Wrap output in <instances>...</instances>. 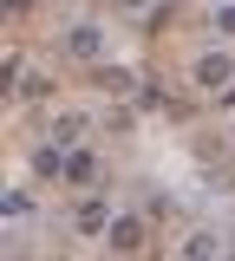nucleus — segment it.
Returning <instances> with one entry per match:
<instances>
[{"label":"nucleus","mask_w":235,"mask_h":261,"mask_svg":"<svg viewBox=\"0 0 235 261\" xmlns=\"http://www.w3.org/2000/svg\"><path fill=\"white\" fill-rule=\"evenodd\" d=\"M27 7H33V0H7V13H27Z\"/></svg>","instance_id":"9d476101"},{"label":"nucleus","mask_w":235,"mask_h":261,"mask_svg":"<svg viewBox=\"0 0 235 261\" xmlns=\"http://www.w3.org/2000/svg\"><path fill=\"white\" fill-rule=\"evenodd\" d=\"M98 79H105V85H111V92H131V72H124V65H105Z\"/></svg>","instance_id":"6e6552de"},{"label":"nucleus","mask_w":235,"mask_h":261,"mask_svg":"<svg viewBox=\"0 0 235 261\" xmlns=\"http://www.w3.org/2000/svg\"><path fill=\"white\" fill-rule=\"evenodd\" d=\"M66 53H72V59H98V53H105V27L79 20V27L66 33Z\"/></svg>","instance_id":"7ed1b4c3"},{"label":"nucleus","mask_w":235,"mask_h":261,"mask_svg":"<svg viewBox=\"0 0 235 261\" xmlns=\"http://www.w3.org/2000/svg\"><path fill=\"white\" fill-rule=\"evenodd\" d=\"M72 222H79V235H98V228H111V202H105V196H85Z\"/></svg>","instance_id":"20e7f679"},{"label":"nucleus","mask_w":235,"mask_h":261,"mask_svg":"<svg viewBox=\"0 0 235 261\" xmlns=\"http://www.w3.org/2000/svg\"><path fill=\"white\" fill-rule=\"evenodd\" d=\"M216 33H222V39H235V0H229V7H216Z\"/></svg>","instance_id":"1a4fd4ad"},{"label":"nucleus","mask_w":235,"mask_h":261,"mask_svg":"<svg viewBox=\"0 0 235 261\" xmlns=\"http://www.w3.org/2000/svg\"><path fill=\"white\" fill-rule=\"evenodd\" d=\"M92 176H98V157H92V150H79V144H72V150H66V183H79V190H85V183H92Z\"/></svg>","instance_id":"39448f33"},{"label":"nucleus","mask_w":235,"mask_h":261,"mask_svg":"<svg viewBox=\"0 0 235 261\" xmlns=\"http://www.w3.org/2000/svg\"><path fill=\"white\" fill-rule=\"evenodd\" d=\"M79 137H85V118H79V111H59V118H53V144H79Z\"/></svg>","instance_id":"423d86ee"},{"label":"nucleus","mask_w":235,"mask_h":261,"mask_svg":"<svg viewBox=\"0 0 235 261\" xmlns=\"http://www.w3.org/2000/svg\"><path fill=\"white\" fill-rule=\"evenodd\" d=\"M105 242H111L118 255H137V248H144V222H137V216H111V228H105Z\"/></svg>","instance_id":"f03ea898"},{"label":"nucleus","mask_w":235,"mask_h":261,"mask_svg":"<svg viewBox=\"0 0 235 261\" xmlns=\"http://www.w3.org/2000/svg\"><path fill=\"white\" fill-rule=\"evenodd\" d=\"M0 216H7V222H20V216H33V196H27V190H7V202H0Z\"/></svg>","instance_id":"0eeeda50"},{"label":"nucleus","mask_w":235,"mask_h":261,"mask_svg":"<svg viewBox=\"0 0 235 261\" xmlns=\"http://www.w3.org/2000/svg\"><path fill=\"white\" fill-rule=\"evenodd\" d=\"M196 85H202V92L235 85V59H229V53H202V59H196Z\"/></svg>","instance_id":"f257e3e1"}]
</instances>
